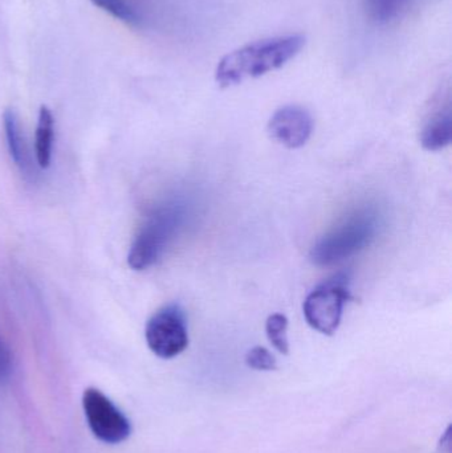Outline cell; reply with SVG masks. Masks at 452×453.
<instances>
[{"label": "cell", "instance_id": "cell-1", "mask_svg": "<svg viewBox=\"0 0 452 453\" xmlns=\"http://www.w3.org/2000/svg\"><path fill=\"white\" fill-rule=\"evenodd\" d=\"M307 44L303 34L268 37L243 45L220 58L215 81L220 88L235 87L249 79H257L283 68L294 60Z\"/></svg>", "mask_w": 452, "mask_h": 453}, {"label": "cell", "instance_id": "cell-2", "mask_svg": "<svg viewBox=\"0 0 452 453\" xmlns=\"http://www.w3.org/2000/svg\"><path fill=\"white\" fill-rule=\"evenodd\" d=\"M379 226L381 217L376 209L357 210L315 242L310 253V261L318 266L342 263L369 247Z\"/></svg>", "mask_w": 452, "mask_h": 453}, {"label": "cell", "instance_id": "cell-3", "mask_svg": "<svg viewBox=\"0 0 452 453\" xmlns=\"http://www.w3.org/2000/svg\"><path fill=\"white\" fill-rule=\"evenodd\" d=\"M185 207L169 203L154 210L145 220L130 247L127 263L134 271L150 268L164 255L185 223Z\"/></svg>", "mask_w": 452, "mask_h": 453}, {"label": "cell", "instance_id": "cell-4", "mask_svg": "<svg viewBox=\"0 0 452 453\" xmlns=\"http://www.w3.org/2000/svg\"><path fill=\"white\" fill-rule=\"evenodd\" d=\"M352 298L348 276L337 274L326 280L305 298L303 311L308 325L321 334L333 335L341 324L345 305Z\"/></svg>", "mask_w": 452, "mask_h": 453}, {"label": "cell", "instance_id": "cell-5", "mask_svg": "<svg viewBox=\"0 0 452 453\" xmlns=\"http://www.w3.org/2000/svg\"><path fill=\"white\" fill-rule=\"evenodd\" d=\"M149 349L159 358L180 356L188 345V319L177 303H169L153 314L145 329Z\"/></svg>", "mask_w": 452, "mask_h": 453}, {"label": "cell", "instance_id": "cell-6", "mask_svg": "<svg viewBox=\"0 0 452 453\" xmlns=\"http://www.w3.org/2000/svg\"><path fill=\"white\" fill-rule=\"evenodd\" d=\"M82 407L93 435L106 444H119L132 434L127 418L97 388H87L82 395Z\"/></svg>", "mask_w": 452, "mask_h": 453}, {"label": "cell", "instance_id": "cell-7", "mask_svg": "<svg viewBox=\"0 0 452 453\" xmlns=\"http://www.w3.org/2000/svg\"><path fill=\"white\" fill-rule=\"evenodd\" d=\"M312 116L300 105H286L278 109L268 122L270 137L288 149L304 146L313 133Z\"/></svg>", "mask_w": 452, "mask_h": 453}, {"label": "cell", "instance_id": "cell-8", "mask_svg": "<svg viewBox=\"0 0 452 453\" xmlns=\"http://www.w3.org/2000/svg\"><path fill=\"white\" fill-rule=\"evenodd\" d=\"M452 140V114L450 97L434 109L425 122L421 132V145L427 151L448 148Z\"/></svg>", "mask_w": 452, "mask_h": 453}, {"label": "cell", "instance_id": "cell-9", "mask_svg": "<svg viewBox=\"0 0 452 453\" xmlns=\"http://www.w3.org/2000/svg\"><path fill=\"white\" fill-rule=\"evenodd\" d=\"M53 134L55 119L48 106L42 105L37 119L36 137H34V153L36 161L42 169H48L52 159Z\"/></svg>", "mask_w": 452, "mask_h": 453}, {"label": "cell", "instance_id": "cell-10", "mask_svg": "<svg viewBox=\"0 0 452 453\" xmlns=\"http://www.w3.org/2000/svg\"><path fill=\"white\" fill-rule=\"evenodd\" d=\"M4 129L11 157H12L15 164L20 167L21 172H27L29 166L28 153H27L24 138L21 137L18 116H16L12 109H7V111H5Z\"/></svg>", "mask_w": 452, "mask_h": 453}, {"label": "cell", "instance_id": "cell-11", "mask_svg": "<svg viewBox=\"0 0 452 453\" xmlns=\"http://www.w3.org/2000/svg\"><path fill=\"white\" fill-rule=\"evenodd\" d=\"M287 330H288V319L284 314L275 313L268 317L267 322H265V333H267L268 340L272 343L273 348L284 356L289 353Z\"/></svg>", "mask_w": 452, "mask_h": 453}, {"label": "cell", "instance_id": "cell-12", "mask_svg": "<svg viewBox=\"0 0 452 453\" xmlns=\"http://www.w3.org/2000/svg\"><path fill=\"white\" fill-rule=\"evenodd\" d=\"M409 0H368V12L379 23L395 20Z\"/></svg>", "mask_w": 452, "mask_h": 453}, {"label": "cell", "instance_id": "cell-13", "mask_svg": "<svg viewBox=\"0 0 452 453\" xmlns=\"http://www.w3.org/2000/svg\"><path fill=\"white\" fill-rule=\"evenodd\" d=\"M90 2L124 23L130 26H137L140 23V16L126 0H90Z\"/></svg>", "mask_w": 452, "mask_h": 453}, {"label": "cell", "instance_id": "cell-14", "mask_svg": "<svg viewBox=\"0 0 452 453\" xmlns=\"http://www.w3.org/2000/svg\"><path fill=\"white\" fill-rule=\"evenodd\" d=\"M246 364L247 366L257 370V372H272V370L278 369L275 357L262 346H255L249 350L246 356Z\"/></svg>", "mask_w": 452, "mask_h": 453}, {"label": "cell", "instance_id": "cell-15", "mask_svg": "<svg viewBox=\"0 0 452 453\" xmlns=\"http://www.w3.org/2000/svg\"><path fill=\"white\" fill-rule=\"evenodd\" d=\"M12 370V357L7 346L0 341V382L8 378Z\"/></svg>", "mask_w": 452, "mask_h": 453}]
</instances>
